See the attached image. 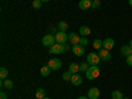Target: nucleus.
<instances>
[{"label":"nucleus","mask_w":132,"mask_h":99,"mask_svg":"<svg viewBox=\"0 0 132 99\" xmlns=\"http://www.w3.org/2000/svg\"><path fill=\"white\" fill-rule=\"evenodd\" d=\"M87 62H89L90 65H96L98 66L102 62V60L98 56V53H89L87 54Z\"/></svg>","instance_id":"obj_3"},{"label":"nucleus","mask_w":132,"mask_h":99,"mask_svg":"<svg viewBox=\"0 0 132 99\" xmlns=\"http://www.w3.org/2000/svg\"><path fill=\"white\" fill-rule=\"evenodd\" d=\"M54 37H56V42L57 44H62V45L69 41V35H66L65 32H61V30H58L57 35H54Z\"/></svg>","instance_id":"obj_2"},{"label":"nucleus","mask_w":132,"mask_h":99,"mask_svg":"<svg viewBox=\"0 0 132 99\" xmlns=\"http://www.w3.org/2000/svg\"><path fill=\"white\" fill-rule=\"evenodd\" d=\"M78 99H89V96H79Z\"/></svg>","instance_id":"obj_33"},{"label":"nucleus","mask_w":132,"mask_h":99,"mask_svg":"<svg viewBox=\"0 0 132 99\" xmlns=\"http://www.w3.org/2000/svg\"><path fill=\"white\" fill-rule=\"evenodd\" d=\"M36 99H37V98H36Z\"/></svg>","instance_id":"obj_40"},{"label":"nucleus","mask_w":132,"mask_h":99,"mask_svg":"<svg viewBox=\"0 0 132 99\" xmlns=\"http://www.w3.org/2000/svg\"><path fill=\"white\" fill-rule=\"evenodd\" d=\"M90 66H91V65H90L89 62H87V61H86V62H83V63H81V65H79V71H85V73H86L87 70H89Z\"/></svg>","instance_id":"obj_22"},{"label":"nucleus","mask_w":132,"mask_h":99,"mask_svg":"<svg viewBox=\"0 0 132 99\" xmlns=\"http://www.w3.org/2000/svg\"><path fill=\"white\" fill-rule=\"evenodd\" d=\"M41 0H33V3H32V5H33V8L35 9H40L41 8Z\"/></svg>","instance_id":"obj_26"},{"label":"nucleus","mask_w":132,"mask_h":99,"mask_svg":"<svg viewBox=\"0 0 132 99\" xmlns=\"http://www.w3.org/2000/svg\"><path fill=\"white\" fill-rule=\"evenodd\" d=\"M56 44V37H54L53 35H46V36H44L42 37V45H45V46H52Z\"/></svg>","instance_id":"obj_5"},{"label":"nucleus","mask_w":132,"mask_h":99,"mask_svg":"<svg viewBox=\"0 0 132 99\" xmlns=\"http://www.w3.org/2000/svg\"><path fill=\"white\" fill-rule=\"evenodd\" d=\"M71 75H73V74H71L70 71H66V73L62 74V79H63V81H70V79H71Z\"/></svg>","instance_id":"obj_25"},{"label":"nucleus","mask_w":132,"mask_h":99,"mask_svg":"<svg viewBox=\"0 0 132 99\" xmlns=\"http://www.w3.org/2000/svg\"><path fill=\"white\" fill-rule=\"evenodd\" d=\"M50 68H49V66L46 65V66H42V68H41V70H40V74L42 75V77H48L49 74H50Z\"/></svg>","instance_id":"obj_18"},{"label":"nucleus","mask_w":132,"mask_h":99,"mask_svg":"<svg viewBox=\"0 0 132 99\" xmlns=\"http://www.w3.org/2000/svg\"><path fill=\"white\" fill-rule=\"evenodd\" d=\"M87 96H89V99H98L99 96H101L99 89H96V87H91V89L89 90V93H87Z\"/></svg>","instance_id":"obj_9"},{"label":"nucleus","mask_w":132,"mask_h":99,"mask_svg":"<svg viewBox=\"0 0 132 99\" xmlns=\"http://www.w3.org/2000/svg\"><path fill=\"white\" fill-rule=\"evenodd\" d=\"M36 98H37V99L46 98V96H45V90H44V89H37V90H36Z\"/></svg>","instance_id":"obj_21"},{"label":"nucleus","mask_w":132,"mask_h":99,"mask_svg":"<svg viewBox=\"0 0 132 99\" xmlns=\"http://www.w3.org/2000/svg\"><path fill=\"white\" fill-rule=\"evenodd\" d=\"M99 7H101V2H99V0H93L91 2V8L93 9H98Z\"/></svg>","instance_id":"obj_27"},{"label":"nucleus","mask_w":132,"mask_h":99,"mask_svg":"<svg viewBox=\"0 0 132 99\" xmlns=\"http://www.w3.org/2000/svg\"><path fill=\"white\" fill-rule=\"evenodd\" d=\"M91 33V30H90V28L89 27H86V25H82L81 28H79V35L82 36V37H86V36H89Z\"/></svg>","instance_id":"obj_15"},{"label":"nucleus","mask_w":132,"mask_h":99,"mask_svg":"<svg viewBox=\"0 0 132 99\" xmlns=\"http://www.w3.org/2000/svg\"><path fill=\"white\" fill-rule=\"evenodd\" d=\"M42 3H48V2H50V0H41Z\"/></svg>","instance_id":"obj_34"},{"label":"nucleus","mask_w":132,"mask_h":99,"mask_svg":"<svg viewBox=\"0 0 132 99\" xmlns=\"http://www.w3.org/2000/svg\"><path fill=\"white\" fill-rule=\"evenodd\" d=\"M126 62H127V65L132 66V54H131V56H128V57H127V61H126Z\"/></svg>","instance_id":"obj_30"},{"label":"nucleus","mask_w":132,"mask_h":99,"mask_svg":"<svg viewBox=\"0 0 132 99\" xmlns=\"http://www.w3.org/2000/svg\"><path fill=\"white\" fill-rule=\"evenodd\" d=\"M0 99H7V94H5L4 91L0 93Z\"/></svg>","instance_id":"obj_31"},{"label":"nucleus","mask_w":132,"mask_h":99,"mask_svg":"<svg viewBox=\"0 0 132 99\" xmlns=\"http://www.w3.org/2000/svg\"><path fill=\"white\" fill-rule=\"evenodd\" d=\"M99 74H101V70H99V68H98L96 65H91L90 68H89V70L86 71V78L90 79V81H93V79H96V78H98Z\"/></svg>","instance_id":"obj_1"},{"label":"nucleus","mask_w":132,"mask_h":99,"mask_svg":"<svg viewBox=\"0 0 132 99\" xmlns=\"http://www.w3.org/2000/svg\"><path fill=\"white\" fill-rule=\"evenodd\" d=\"M49 49H50L49 52L52 54H60V53H63L65 52V46L62 45V44H57V42L54 44V45H52Z\"/></svg>","instance_id":"obj_7"},{"label":"nucleus","mask_w":132,"mask_h":99,"mask_svg":"<svg viewBox=\"0 0 132 99\" xmlns=\"http://www.w3.org/2000/svg\"><path fill=\"white\" fill-rule=\"evenodd\" d=\"M79 40H81V37L77 35V33H74V32H71L70 35H69V42L73 46H74V45H78V44H79Z\"/></svg>","instance_id":"obj_10"},{"label":"nucleus","mask_w":132,"mask_h":99,"mask_svg":"<svg viewBox=\"0 0 132 99\" xmlns=\"http://www.w3.org/2000/svg\"><path fill=\"white\" fill-rule=\"evenodd\" d=\"M129 46H131V49H132V40L129 41Z\"/></svg>","instance_id":"obj_36"},{"label":"nucleus","mask_w":132,"mask_h":99,"mask_svg":"<svg viewBox=\"0 0 132 99\" xmlns=\"http://www.w3.org/2000/svg\"><path fill=\"white\" fill-rule=\"evenodd\" d=\"M120 54H122V56H124L126 58H127L128 56H131V54H132L131 46H129V45H123L122 48H120Z\"/></svg>","instance_id":"obj_13"},{"label":"nucleus","mask_w":132,"mask_h":99,"mask_svg":"<svg viewBox=\"0 0 132 99\" xmlns=\"http://www.w3.org/2000/svg\"><path fill=\"white\" fill-rule=\"evenodd\" d=\"M48 66H49L52 70H60L61 66H62V62H61V60H58V58H52V60L48 62Z\"/></svg>","instance_id":"obj_6"},{"label":"nucleus","mask_w":132,"mask_h":99,"mask_svg":"<svg viewBox=\"0 0 132 99\" xmlns=\"http://www.w3.org/2000/svg\"><path fill=\"white\" fill-rule=\"evenodd\" d=\"M87 44H89V40H87L86 37H81V40H79V45H82V46H86Z\"/></svg>","instance_id":"obj_28"},{"label":"nucleus","mask_w":132,"mask_h":99,"mask_svg":"<svg viewBox=\"0 0 132 99\" xmlns=\"http://www.w3.org/2000/svg\"><path fill=\"white\" fill-rule=\"evenodd\" d=\"M0 85H2L3 87H5V89H8V90L13 87V82L11 81V79H4V81H2V83H0Z\"/></svg>","instance_id":"obj_19"},{"label":"nucleus","mask_w":132,"mask_h":99,"mask_svg":"<svg viewBox=\"0 0 132 99\" xmlns=\"http://www.w3.org/2000/svg\"><path fill=\"white\" fill-rule=\"evenodd\" d=\"M128 3H129V5L132 7V0H128Z\"/></svg>","instance_id":"obj_35"},{"label":"nucleus","mask_w":132,"mask_h":99,"mask_svg":"<svg viewBox=\"0 0 132 99\" xmlns=\"http://www.w3.org/2000/svg\"><path fill=\"white\" fill-rule=\"evenodd\" d=\"M44 99H50V98H44Z\"/></svg>","instance_id":"obj_37"},{"label":"nucleus","mask_w":132,"mask_h":99,"mask_svg":"<svg viewBox=\"0 0 132 99\" xmlns=\"http://www.w3.org/2000/svg\"><path fill=\"white\" fill-rule=\"evenodd\" d=\"M70 82H71V85H74V86H79V85H82V75L78 74V73H77V74H73Z\"/></svg>","instance_id":"obj_11"},{"label":"nucleus","mask_w":132,"mask_h":99,"mask_svg":"<svg viewBox=\"0 0 132 99\" xmlns=\"http://www.w3.org/2000/svg\"><path fill=\"white\" fill-rule=\"evenodd\" d=\"M93 46H94V49H96V50L102 49V48H103V41L99 40V38L94 40V41H93Z\"/></svg>","instance_id":"obj_17"},{"label":"nucleus","mask_w":132,"mask_h":99,"mask_svg":"<svg viewBox=\"0 0 132 99\" xmlns=\"http://www.w3.org/2000/svg\"><path fill=\"white\" fill-rule=\"evenodd\" d=\"M111 98L112 99H123V93L120 90H114L111 93Z\"/></svg>","instance_id":"obj_20"},{"label":"nucleus","mask_w":132,"mask_h":99,"mask_svg":"<svg viewBox=\"0 0 132 99\" xmlns=\"http://www.w3.org/2000/svg\"><path fill=\"white\" fill-rule=\"evenodd\" d=\"M71 50H73V53L75 54L77 57H81V56H83L85 54V46H82V45H74L73 48H71Z\"/></svg>","instance_id":"obj_8"},{"label":"nucleus","mask_w":132,"mask_h":99,"mask_svg":"<svg viewBox=\"0 0 132 99\" xmlns=\"http://www.w3.org/2000/svg\"><path fill=\"white\" fill-rule=\"evenodd\" d=\"M98 56L101 57V60L102 61H110L111 60V53H110V50H107V49H104V48H102V49H99L98 50Z\"/></svg>","instance_id":"obj_4"},{"label":"nucleus","mask_w":132,"mask_h":99,"mask_svg":"<svg viewBox=\"0 0 132 99\" xmlns=\"http://www.w3.org/2000/svg\"><path fill=\"white\" fill-rule=\"evenodd\" d=\"M69 71H70L71 74H77V73L79 71V65H78V63H75V62L70 63V66H69Z\"/></svg>","instance_id":"obj_16"},{"label":"nucleus","mask_w":132,"mask_h":99,"mask_svg":"<svg viewBox=\"0 0 132 99\" xmlns=\"http://www.w3.org/2000/svg\"><path fill=\"white\" fill-rule=\"evenodd\" d=\"M7 77H8V69L7 68H2L0 69V78H2V81H4Z\"/></svg>","instance_id":"obj_23"},{"label":"nucleus","mask_w":132,"mask_h":99,"mask_svg":"<svg viewBox=\"0 0 132 99\" xmlns=\"http://www.w3.org/2000/svg\"><path fill=\"white\" fill-rule=\"evenodd\" d=\"M63 46H65V52H68V50L70 49V45H69L68 42H66V44H63Z\"/></svg>","instance_id":"obj_32"},{"label":"nucleus","mask_w":132,"mask_h":99,"mask_svg":"<svg viewBox=\"0 0 132 99\" xmlns=\"http://www.w3.org/2000/svg\"><path fill=\"white\" fill-rule=\"evenodd\" d=\"M57 35V28H54V27H52V28H49V35Z\"/></svg>","instance_id":"obj_29"},{"label":"nucleus","mask_w":132,"mask_h":99,"mask_svg":"<svg viewBox=\"0 0 132 99\" xmlns=\"http://www.w3.org/2000/svg\"><path fill=\"white\" fill-rule=\"evenodd\" d=\"M123 99H129V98H123Z\"/></svg>","instance_id":"obj_38"},{"label":"nucleus","mask_w":132,"mask_h":99,"mask_svg":"<svg viewBox=\"0 0 132 99\" xmlns=\"http://www.w3.org/2000/svg\"><path fill=\"white\" fill-rule=\"evenodd\" d=\"M90 2H93V0H90Z\"/></svg>","instance_id":"obj_39"},{"label":"nucleus","mask_w":132,"mask_h":99,"mask_svg":"<svg viewBox=\"0 0 132 99\" xmlns=\"http://www.w3.org/2000/svg\"><path fill=\"white\" fill-rule=\"evenodd\" d=\"M78 5H79V8L82 11H87V9L91 8V2H90V0H81Z\"/></svg>","instance_id":"obj_14"},{"label":"nucleus","mask_w":132,"mask_h":99,"mask_svg":"<svg viewBox=\"0 0 132 99\" xmlns=\"http://www.w3.org/2000/svg\"><path fill=\"white\" fill-rule=\"evenodd\" d=\"M114 46H115V41L112 40V38H106V40H103V48L104 49H107V50H111V49H114Z\"/></svg>","instance_id":"obj_12"},{"label":"nucleus","mask_w":132,"mask_h":99,"mask_svg":"<svg viewBox=\"0 0 132 99\" xmlns=\"http://www.w3.org/2000/svg\"><path fill=\"white\" fill-rule=\"evenodd\" d=\"M57 28H58L61 32H65L66 29H68V23H66V21H60L58 25H57Z\"/></svg>","instance_id":"obj_24"}]
</instances>
